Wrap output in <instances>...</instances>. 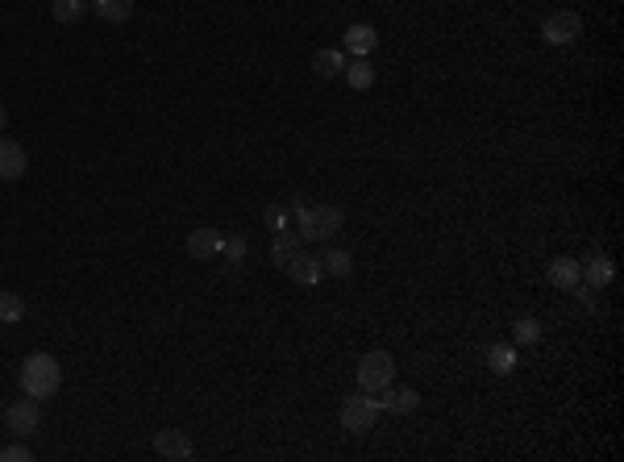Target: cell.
I'll return each instance as SVG.
<instances>
[{"instance_id":"obj_1","label":"cell","mask_w":624,"mask_h":462,"mask_svg":"<svg viewBox=\"0 0 624 462\" xmlns=\"http://www.w3.org/2000/svg\"><path fill=\"white\" fill-rule=\"evenodd\" d=\"M63 383V366L59 358H50V354H30L21 363V391L25 396H34V400H50Z\"/></svg>"},{"instance_id":"obj_2","label":"cell","mask_w":624,"mask_h":462,"mask_svg":"<svg viewBox=\"0 0 624 462\" xmlns=\"http://www.w3.org/2000/svg\"><path fill=\"white\" fill-rule=\"evenodd\" d=\"M291 221H296V233L304 242H329L337 230H342V208L337 205H291Z\"/></svg>"},{"instance_id":"obj_3","label":"cell","mask_w":624,"mask_h":462,"mask_svg":"<svg viewBox=\"0 0 624 462\" xmlns=\"http://www.w3.org/2000/svg\"><path fill=\"white\" fill-rule=\"evenodd\" d=\"M392 379H396V358L387 350H371L362 354L358 363V391H367V396H379L384 388H392Z\"/></svg>"},{"instance_id":"obj_4","label":"cell","mask_w":624,"mask_h":462,"mask_svg":"<svg viewBox=\"0 0 624 462\" xmlns=\"http://www.w3.org/2000/svg\"><path fill=\"white\" fill-rule=\"evenodd\" d=\"M375 421H379V404H375L367 391H354V396L342 400V425H346L350 433H371Z\"/></svg>"},{"instance_id":"obj_5","label":"cell","mask_w":624,"mask_h":462,"mask_svg":"<svg viewBox=\"0 0 624 462\" xmlns=\"http://www.w3.org/2000/svg\"><path fill=\"white\" fill-rule=\"evenodd\" d=\"M583 34V21H578V13H550L545 25H541V38L550 42V46H570L575 38Z\"/></svg>"},{"instance_id":"obj_6","label":"cell","mask_w":624,"mask_h":462,"mask_svg":"<svg viewBox=\"0 0 624 462\" xmlns=\"http://www.w3.org/2000/svg\"><path fill=\"white\" fill-rule=\"evenodd\" d=\"M4 425H9V433H17V438H30V433L42 425V413H38L34 396H25V400L9 404V408H4Z\"/></svg>"},{"instance_id":"obj_7","label":"cell","mask_w":624,"mask_h":462,"mask_svg":"<svg viewBox=\"0 0 624 462\" xmlns=\"http://www.w3.org/2000/svg\"><path fill=\"white\" fill-rule=\"evenodd\" d=\"M155 454H163L171 462H188V458H196V446L180 429H163V433H155Z\"/></svg>"},{"instance_id":"obj_8","label":"cell","mask_w":624,"mask_h":462,"mask_svg":"<svg viewBox=\"0 0 624 462\" xmlns=\"http://www.w3.org/2000/svg\"><path fill=\"white\" fill-rule=\"evenodd\" d=\"M221 246H225V238H221V230H192L188 233V255L196 258V263H208V258L221 255Z\"/></svg>"},{"instance_id":"obj_9","label":"cell","mask_w":624,"mask_h":462,"mask_svg":"<svg viewBox=\"0 0 624 462\" xmlns=\"http://www.w3.org/2000/svg\"><path fill=\"white\" fill-rule=\"evenodd\" d=\"M25 167H30L25 150L17 147L13 138H0V180H21Z\"/></svg>"},{"instance_id":"obj_10","label":"cell","mask_w":624,"mask_h":462,"mask_svg":"<svg viewBox=\"0 0 624 462\" xmlns=\"http://www.w3.org/2000/svg\"><path fill=\"white\" fill-rule=\"evenodd\" d=\"M379 46V34H375V25H350L346 29V50L354 59H371V50Z\"/></svg>"},{"instance_id":"obj_11","label":"cell","mask_w":624,"mask_h":462,"mask_svg":"<svg viewBox=\"0 0 624 462\" xmlns=\"http://www.w3.org/2000/svg\"><path fill=\"white\" fill-rule=\"evenodd\" d=\"M288 275L296 283H304V288H312V283L325 280V267H321V258H316V255H304V250H300V255L288 263Z\"/></svg>"},{"instance_id":"obj_12","label":"cell","mask_w":624,"mask_h":462,"mask_svg":"<svg viewBox=\"0 0 624 462\" xmlns=\"http://www.w3.org/2000/svg\"><path fill=\"white\" fill-rule=\"evenodd\" d=\"M312 71L321 75V80H333V75H342L346 71V55L337 46H325V50H316L312 55Z\"/></svg>"},{"instance_id":"obj_13","label":"cell","mask_w":624,"mask_h":462,"mask_svg":"<svg viewBox=\"0 0 624 462\" xmlns=\"http://www.w3.org/2000/svg\"><path fill=\"white\" fill-rule=\"evenodd\" d=\"M296 255H300V233H296V230H279L275 246H271V263L288 271V263H291Z\"/></svg>"},{"instance_id":"obj_14","label":"cell","mask_w":624,"mask_h":462,"mask_svg":"<svg viewBox=\"0 0 624 462\" xmlns=\"http://www.w3.org/2000/svg\"><path fill=\"white\" fill-rule=\"evenodd\" d=\"M375 404H379V413H384V408H387V413H417V404H420V396H417V391H412V388H400V391H387L384 388V400H375Z\"/></svg>"},{"instance_id":"obj_15","label":"cell","mask_w":624,"mask_h":462,"mask_svg":"<svg viewBox=\"0 0 624 462\" xmlns=\"http://www.w3.org/2000/svg\"><path fill=\"white\" fill-rule=\"evenodd\" d=\"M92 9H97L100 21L108 25H125L133 17V0H92Z\"/></svg>"},{"instance_id":"obj_16","label":"cell","mask_w":624,"mask_h":462,"mask_svg":"<svg viewBox=\"0 0 624 462\" xmlns=\"http://www.w3.org/2000/svg\"><path fill=\"white\" fill-rule=\"evenodd\" d=\"M321 267H325V275H333V280H346L350 271H354V258H350V250L333 246V250H325V255H321Z\"/></svg>"},{"instance_id":"obj_17","label":"cell","mask_w":624,"mask_h":462,"mask_svg":"<svg viewBox=\"0 0 624 462\" xmlns=\"http://www.w3.org/2000/svg\"><path fill=\"white\" fill-rule=\"evenodd\" d=\"M88 9H92V0H50V13L59 25H75Z\"/></svg>"},{"instance_id":"obj_18","label":"cell","mask_w":624,"mask_h":462,"mask_svg":"<svg viewBox=\"0 0 624 462\" xmlns=\"http://www.w3.org/2000/svg\"><path fill=\"white\" fill-rule=\"evenodd\" d=\"M578 275H587V288H595V292H600V288H608V283H612V263H608V258H587V267H578Z\"/></svg>"},{"instance_id":"obj_19","label":"cell","mask_w":624,"mask_h":462,"mask_svg":"<svg viewBox=\"0 0 624 462\" xmlns=\"http://www.w3.org/2000/svg\"><path fill=\"white\" fill-rule=\"evenodd\" d=\"M550 283L570 292V288L578 283V263H575V258H553V263H550Z\"/></svg>"},{"instance_id":"obj_20","label":"cell","mask_w":624,"mask_h":462,"mask_svg":"<svg viewBox=\"0 0 624 462\" xmlns=\"http://www.w3.org/2000/svg\"><path fill=\"white\" fill-rule=\"evenodd\" d=\"M342 75H346V84L354 88V92H367V88L375 84V67H371V63H367V59H354V63H346V71H342Z\"/></svg>"},{"instance_id":"obj_21","label":"cell","mask_w":624,"mask_h":462,"mask_svg":"<svg viewBox=\"0 0 624 462\" xmlns=\"http://www.w3.org/2000/svg\"><path fill=\"white\" fill-rule=\"evenodd\" d=\"M25 316V300L17 292H0V321H4V325H17V321H21Z\"/></svg>"},{"instance_id":"obj_22","label":"cell","mask_w":624,"mask_h":462,"mask_svg":"<svg viewBox=\"0 0 624 462\" xmlns=\"http://www.w3.org/2000/svg\"><path fill=\"white\" fill-rule=\"evenodd\" d=\"M487 358H492L495 375H508V371L517 366V354H512V346H492V354H487Z\"/></svg>"},{"instance_id":"obj_23","label":"cell","mask_w":624,"mask_h":462,"mask_svg":"<svg viewBox=\"0 0 624 462\" xmlns=\"http://www.w3.org/2000/svg\"><path fill=\"white\" fill-rule=\"evenodd\" d=\"M221 255L229 258V267H241V263H246V238H229V242L221 246Z\"/></svg>"},{"instance_id":"obj_24","label":"cell","mask_w":624,"mask_h":462,"mask_svg":"<svg viewBox=\"0 0 624 462\" xmlns=\"http://www.w3.org/2000/svg\"><path fill=\"white\" fill-rule=\"evenodd\" d=\"M288 217H291V208H266V213H263V221H266V225H271V230H288Z\"/></svg>"},{"instance_id":"obj_25","label":"cell","mask_w":624,"mask_h":462,"mask_svg":"<svg viewBox=\"0 0 624 462\" xmlns=\"http://www.w3.org/2000/svg\"><path fill=\"white\" fill-rule=\"evenodd\" d=\"M512 333H517L520 346H528V341H537L541 329H537V321H528V316H525V321H517V329H512Z\"/></svg>"},{"instance_id":"obj_26","label":"cell","mask_w":624,"mask_h":462,"mask_svg":"<svg viewBox=\"0 0 624 462\" xmlns=\"http://www.w3.org/2000/svg\"><path fill=\"white\" fill-rule=\"evenodd\" d=\"M30 458H34L30 446H4V450H0V462H30Z\"/></svg>"},{"instance_id":"obj_27","label":"cell","mask_w":624,"mask_h":462,"mask_svg":"<svg viewBox=\"0 0 624 462\" xmlns=\"http://www.w3.org/2000/svg\"><path fill=\"white\" fill-rule=\"evenodd\" d=\"M570 292H575L578 300H583V305H595V288H578V283H575V288H570Z\"/></svg>"},{"instance_id":"obj_28","label":"cell","mask_w":624,"mask_h":462,"mask_svg":"<svg viewBox=\"0 0 624 462\" xmlns=\"http://www.w3.org/2000/svg\"><path fill=\"white\" fill-rule=\"evenodd\" d=\"M4 125H9V109L0 105V134H4Z\"/></svg>"}]
</instances>
